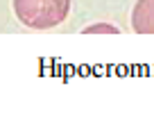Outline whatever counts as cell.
<instances>
[{
  "label": "cell",
  "mask_w": 154,
  "mask_h": 118,
  "mask_svg": "<svg viewBox=\"0 0 154 118\" xmlns=\"http://www.w3.org/2000/svg\"><path fill=\"white\" fill-rule=\"evenodd\" d=\"M20 25L29 30H52L70 14V0H11Z\"/></svg>",
  "instance_id": "6da1fadb"
},
{
  "label": "cell",
  "mask_w": 154,
  "mask_h": 118,
  "mask_svg": "<svg viewBox=\"0 0 154 118\" xmlns=\"http://www.w3.org/2000/svg\"><path fill=\"white\" fill-rule=\"evenodd\" d=\"M131 30L138 34H154V0H136L134 2Z\"/></svg>",
  "instance_id": "7a4b0ae2"
},
{
  "label": "cell",
  "mask_w": 154,
  "mask_h": 118,
  "mask_svg": "<svg viewBox=\"0 0 154 118\" xmlns=\"http://www.w3.org/2000/svg\"><path fill=\"white\" fill-rule=\"evenodd\" d=\"M82 32L84 34H118V27L109 23H93V25H86Z\"/></svg>",
  "instance_id": "3957f363"
}]
</instances>
